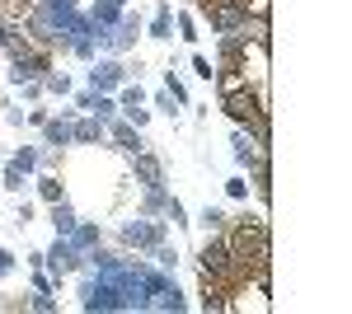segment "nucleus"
I'll return each instance as SVG.
<instances>
[{
	"label": "nucleus",
	"mask_w": 352,
	"mask_h": 314,
	"mask_svg": "<svg viewBox=\"0 0 352 314\" xmlns=\"http://www.w3.org/2000/svg\"><path fill=\"white\" fill-rule=\"evenodd\" d=\"M160 225H127V230H122V239H127V244H141V249H155V244H160Z\"/></svg>",
	"instance_id": "3"
},
{
	"label": "nucleus",
	"mask_w": 352,
	"mask_h": 314,
	"mask_svg": "<svg viewBox=\"0 0 352 314\" xmlns=\"http://www.w3.org/2000/svg\"><path fill=\"white\" fill-rule=\"evenodd\" d=\"M99 136H104L99 122H80V127H71V141H99Z\"/></svg>",
	"instance_id": "10"
},
{
	"label": "nucleus",
	"mask_w": 352,
	"mask_h": 314,
	"mask_svg": "<svg viewBox=\"0 0 352 314\" xmlns=\"http://www.w3.org/2000/svg\"><path fill=\"white\" fill-rule=\"evenodd\" d=\"M76 244H99V230H94V225H80V230H76Z\"/></svg>",
	"instance_id": "16"
},
{
	"label": "nucleus",
	"mask_w": 352,
	"mask_h": 314,
	"mask_svg": "<svg viewBox=\"0 0 352 314\" xmlns=\"http://www.w3.org/2000/svg\"><path fill=\"white\" fill-rule=\"evenodd\" d=\"M47 89H56V94H66V89H71V80H66V76H52V80H47Z\"/></svg>",
	"instance_id": "17"
},
{
	"label": "nucleus",
	"mask_w": 352,
	"mask_h": 314,
	"mask_svg": "<svg viewBox=\"0 0 352 314\" xmlns=\"http://www.w3.org/2000/svg\"><path fill=\"white\" fill-rule=\"evenodd\" d=\"M38 192H43L47 202H61V179H52V174H47V179H38Z\"/></svg>",
	"instance_id": "11"
},
{
	"label": "nucleus",
	"mask_w": 352,
	"mask_h": 314,
	"mask_svg": "<svg viewBox=\"0 0 352 314\" xmlns=\"http://www.w3.org/2000/svg\"><path fill=\"white\" fill-rule=\"evenodd\" d=\"M141 104H146V94H141V89H122V113L136 122V131L146 127V108H141Z\"/></svg>",
	"instance_id": "4"
},
{
	"label": "nucleus",
	"mask_w": 352,
	"mask_h": 314,
	"mask_svg": "<svg viewBox=\"0 0 352 314\" xmlns=\"http://www.w3.org/2000/svg\"><path fill=\"white\" fill-rule=\"evenodd\" d=\"M151 38H169V10L155 14V24H151Z\"/></svg>",
	"instance_id": "14"
},
{
	"label": "nucleus",
	"mask_w": 352,
	"mask_h": 314,
	"mask_svg": "<svg viewBox=\"0 0 352 314\" xmlns=\"http://www.w3.org/2000/svg\"><path fill=\"white\" fill-rule=\"evenodd\" d=\"M197 262H202V272H207V277H217V282H230V277H235V258H230V244H226L221 230H217V239H207V244H202Z\"/></svg>",
	"instance_id": "1"
},
{
	"label": "nucleus",
	"mask_w": 352,
	"mask_h": 314,
	"mask_svg": "<svg viewBox=\"0 0 352 314\" xmlns=\"http://www.w3.org/2000/svg\"><path fill=\"white\" fill-rule=\"evenodd\" d=\"M71 141V127H61V122H47V146H66Z\"/></svg>",
	"instance_id": "12"
},
{
	"label": "nucleus",
	"mask_w": 352,
	"mask_h": 314,
	"mask_svg": "<svg viewBox=\"0 0 352 314\" xmlns=\"http://www.w3.org/2000/svg\"><path fill=\"white\" fill-rule=\"evenodd\" d=\"M226 192H230V197H244L249 188H244V179H230V183H226Z\"/></svg>",
	"instance_id": "18"
},
{
	"label": "nucleus",
	"mask_w": 352,
	"mask_h": 314,
	"mask_svg": "<svg viewBox=\"0 0 352 314\" xmlns=\"http://www.w3.org/2000/svg\"><path fill=\"white\" fill-rule=\"evenodd\" d=\"M47 262H52V272H76V267H80V258H76L71 244H56L52 254H47Z\"/></svg>",
	"instance_id": "6"
},
{
	"label": "nucleus",
	"mask_w": 352,
	"mask_h": 314,
	"mask_svg": "<svg viewBox=\"0 0 352 314\" xmlns=\"http://www.w3.org/2000/svg\"><path fill=\"white\" fill-rule=\"evenodd\" d=\"M192 71H197L202 80H217V66H212L207 56H192Z\"/></svg>",
	"instance_id": "15"
},
{
	"label": "nucleus",
	"mask_w": 352,
	"mask_h": 314,
	"mask_svg": "<svg viewBox=\"0 0 352 314\" xmlns=\"http://www.w3.org/2000/svg\"><path fill=\"white\" fill-rule=\"evenodd\" d=\"M10 262H14V258H10V254H5V249H0V277H5V272H10Z\"/></svg>",
	"instance_id": "20"
},
{
	"label": "nucleus",
	"mask_w": 352,
	"mask_h": 314,
	"mask_svg": "<svg viewBox=\"0 0 352 314\" xmlns=\"http://www.w3.org/2000/svg\"><path fill=\"white\" fill-rule=\"evenodd\" d=\"M136 174L146 179V188H160V159L146 155V150H136Z\"/></svg>",
	"instance_id": "7"
},
{
	"label": "nucleus",
	"mask_w": 352,
	"mask_h": 314,
	"mask_svg": "<svg viewBox=\"0 0 352 314\" xmlns=\"http://www.w3.org/2000/svg\"><path fill=\"white\" fill-rule=\"evenodd\" d=\"M202 225H207V230L217 235V230H226V216H221L217 207H207V211H202Z\"/></svg>",
	"instance_id": "13"
},
{
	"label": "nucleus",
	"mask_w": 352,
	"mask_h": 314,
	"mask_svg": "<svg viewBox=\"0 0 352 314\" xmlns=\"http://www.w3.org/2000/svg\"><path fill=\"white\" fill-rule=\"evenodd\" d=\"M221 108L240 122V127H249V122H258L268 108H263V99L258 94H249V85H240V89H226V99H221Z\"/></svg>",
	"instance_id": "2"
},
{
	"label": "nucleus",
	"mask_w": 352,
	"mask_h": 314,
	"mask_svg": "<svg viewBox=\"0 0 352 314\" xmlns=\"http://www.w3.org/2000/svg\"><path fill=\"white\" fill-rule=\"evenodd\" d=\"M122 76H127V71H122L118 61H104V66L94 71V89L104 94V89H113V85H122Z\"/></svg>",
	"instance_id": "5"
},
{
	"label": "nucleus",
	"mask_w": 352,
	"mask_h": 314,
	"mask_svg": "<svg viewBox=\"0 0 352 314\" xmlns=\"http://www.w3.org/2000/svg\"><path fill=\"white\" fill-rule=\"evenodd\" d=\"M0 47H14V33H10L5 24H0Z\"/></svg>",
	"instance_id": "19"
},
{
	"label": "nucleus",
	"mask_w": 352,
	"mask_h": 314,
	"mask_svg": "<svg viewBox=\"0 0 352 314\" xmlns=\"http://www.w3.org/2000/svg\"><path fill=\"white\" fill-rule=\"evenodd\" d=\"M52 225L61 235H71V230H76V211L66 207V202H52Z\"/></svg>",
	"instance_id": "9"
},
{
	"label": "nucleus",
	"mask_w": 352,
	"mask_h": 314,
	"mask_svg": "<svg viewBox=\"0 0 352 314\" xmlns=\"http://www.w3.org/2000/svg\"><path fill=\"white\" fill-rule=\"evenodd\" d=\"M113 141H118V146H122V150H132V155H136V150H146V146H141V136H136V127H127V122H113Z\"/></svg>",
	"instance_id": "8"
}]
</instances>
